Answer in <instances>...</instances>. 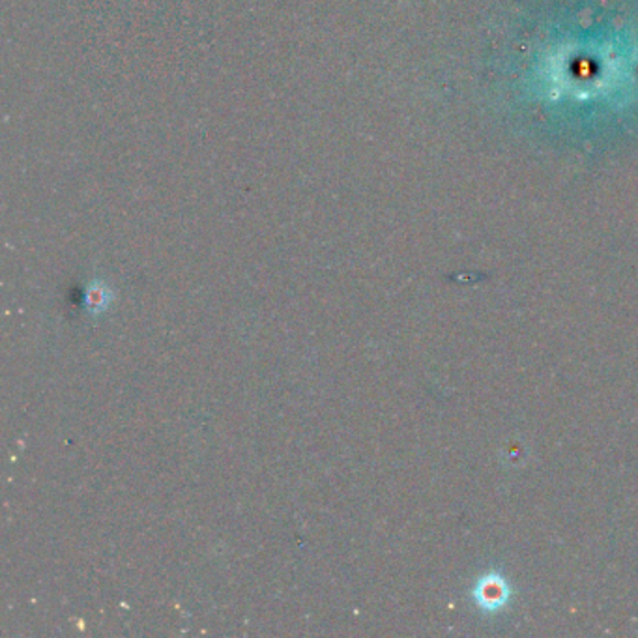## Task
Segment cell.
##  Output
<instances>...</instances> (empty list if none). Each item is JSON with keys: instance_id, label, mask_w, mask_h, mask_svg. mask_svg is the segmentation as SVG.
<instances>
[{"instance_id": "obj_1", "label": "cell", "mask_w": 638, "mask_h": 638, "mask_svg": "<svg viewBox=\"0 0 638 638\" xmlns=\"http://www.w3.org/2000/svg\"><path fill=\"white\" fill-rule=\"evenodd\" d=\"M89 308H107V295L103 287H92L89 290Z\"/></svg>"}]
</instances>
